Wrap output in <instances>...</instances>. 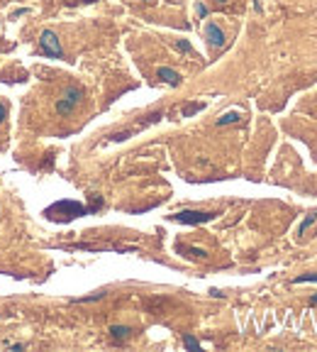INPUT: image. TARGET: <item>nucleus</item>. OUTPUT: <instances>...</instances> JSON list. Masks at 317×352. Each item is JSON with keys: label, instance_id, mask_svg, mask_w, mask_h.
I'll return each mask as SVG.
<instances>
[{"label": "nucleus", "instance_id": "obj_1", "mask_svg": "<svg viewBox=\"0 0 317 352\" xmlns=\"http://www.w3.org/2000/svg\"><path fill=\"white\" fill-rule=\"evenodd\" d=\"M59 213H63L59 220H71V218H81V215H86L88 208H86V206H81V203H76V201H59V203H54L52 208H47V215H49V218H57Z\"/></svg>", "mask_w": 317, "mask_h": 352}, {"label": "nucleus", "instance_id": "obj_2", "mask_svg": "<svg viewBox=\"0 0 317 352\" xmlns=\"http://www.w3.org/2000/svg\"><path fill=\"white\" fill-rule=\"evenodd\" d=\"M81 98H83V91H81V88H76V86H71L61 98L57 100V113H59V115H68V113H73V110H76V105L81 103Z\"/></svg>", "mask_w": 317, "mask_h": 352}, {"label": "nucleus", "instance_id": "obj_3", "mask_svg": "<svg viewBox=\"0 0 317 352\" xmlns=\"http://www.w3.org/2000/svg\"><path fill=\"white\" fill-rule=\"evenodd\" d=\"M39 44H42V52H44V54H49L52 59H61V57H63L61 44H59V39H57V34H54L52 30L42 32V37H39Z\"/></svg>", "mask_w": 317, "mask_h": 352}, {"label": "nucleus", "instance_id": "obj_4", "mask_svg": "<svg viewBox=\"0 0 317 352\" xmlns=\"http://www.w3.org/2000/svg\"><path fill=\"white\" fill-rule=\"evenodd\" d=\"M173 220L178 223H186V225H200V223H207L215 218V213H205V211H181V213H173L171 215Z\"/></svg>", "mask_w": 317, "mask_h": 352}, {"label": "nucleus", "instance_id": "obj_5", "mask_svg": "<svg viewBox=\"0 0 317 352\" xmlns=\"http://www.w3.org/2000/svg\"><path fill=\"white\" fill-rule=\"evenodd\" d=\"M205 39H207L212 47H222V44H225V32H222L215 22H207V25H205Z\"/></svg>", "mask_w": 317, "mask_h": 352}, {"label": "nucleus", "instance_id": "obj_6", "mask_svg": "<svg viewBox=\"0 0 317 352\" xmlns=\"http://www.w3.org/2000/svg\"><path fill=\"white\" fill-rule=\"evenodd\" d=\"M156 76H159L161 81L171 83V86H178V83H181V76H178V73H176L173 69H166V66H161V69L156 71Z\"/></svg>", "mask_w": 317, "mask_h": 352}, {"label": "nucleus", "instance_id": "obj_7", "mask_svg": "<svg viewBox=\"0 0 317 352\" xmlns=\"http://www.w3.org/2000/svg\"><path fill=\"white\" fill-rule=\"evenodd\" d=\"M110 333H113V338H115V340H127L132 330L125 328V325H113V328H110Z\"/></svg>", "mask_w": 317, "mask_h": 352}, {"label": "nucleus", "instance_id": "obj_8", "mask_svg": "<svg viewBox=\"0 0 317 352\" xmlns=\"http://www.w3.org/2000/svg\"><path fill=\"white\" fill-rule=\"evenodd\" d=\"M237 120H239V113L232 110V113H225V115L217 120V125H232V123H237Z\"/></svg>", "mask_w": 317, "mask_h": 352}, {"label": "nucleus", "instance_id": "obj_9", "mask_svg": "<svg viewBox=\"0 0 317 352\" xmlns=\"http://www.w3.org/2000/svg\"><path fill=\"white\" fill-rule=\"evenodd\" d=\"M293 284H317V274H303V277L293 279Z\"/></svg>", "mask_w": 317, "mask_h": 352}, {"label": "nucleus", "instance_id": "obj_10", "mask_svg": "<svg viewBox=\"0 0 317 352\" xmlns=\"http://www.w3.org/2000/svg\"><path fill=\"white\" fill-rule=\"evenodd\" d=\"M183 345H186L188 350H200V343H198L195 338H190V335H183Z\"/></svg>", "mask_w": 317, "mask_h": 352}, {"label": "nucleus", "instance_id": "obj_11", "mask_svg": "<svg viewBox=\"0 0 317 352\" xmlns=\"http://www.w3.org/2000/svg\"><path fill=\"white\" fill-rule=\"evenodd\" d=\"M200 108H202V103H198V105H188V108L183 110V115H190V113H198Z\"/></svg>", "mask_w": 317, "mask_h": 352}, {"label": "nucleus", "instance_id": "obj_12", "mask_svg": "<svg viewBox=\"0 0 317 352\" xmlns=\"http://www.w3.org/2000/svg\"><path fill=\"white\" fill-rule=\"evenodd\" d=\"M178 49H181V52H190V44H188V42H183V39H181V42H178Z\"/></svg>", "mask_w": 317, "mask_h": 352}, {"label": "nucleus", "instance_id": "obj_13", "mask_svg": "<svg viewBox=\"0 0 317 352\" xmlns=\"http://www.w3.org/2000/svg\"><path fill=\"white\" fill-rule=\"evenodd\" d=\"M5 115H7V110H5V105H2V103H0V123H2V120H5Z\"/></svg>", "mask_w": 317, "mask_h": 352}, {"label": "nucleus", "instance_id": "obj_14", "mask_svg": "<svg viewBox=\"0 0 317 352\" xmlns=\"http://www.w3.org/2000/svg\"><path fill=\"white\" fill-rule=\"evenodd\" d=\"M310 303H313V306H317V293L313 296V298H310Z\"/></svg>", "mask_w": 317, "mask_h": 352}, {"label": "nucleus", "instance_id": "obj_15", "mask_svg": "<svg viewBox=\"0 0 317 352\" xmlns=\"http://www.w3.org/2000/svg\"><path fill=\"white\" fill-rule=\"evenodd\" d=\"M217 2H225V0H217Z\"/></svg>", "mask_w": 317, "mask_h": 352}]
</instances>
